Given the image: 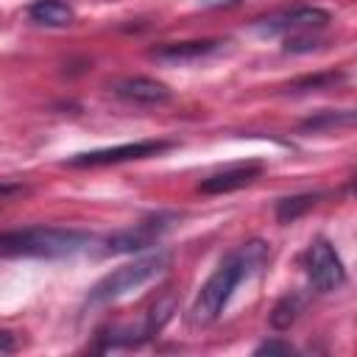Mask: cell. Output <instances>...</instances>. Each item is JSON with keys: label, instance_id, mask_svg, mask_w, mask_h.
<instances>
[{"label": "cell", "instance_id": "obj_18", "mask_svg": "<svg viewBox=\"0 0 357 357\" xmlns=\"http://www.w3.org/2000/svg\"><path fill=\"white\" fill-rule=\"evenodd\" d=\"M290 351H293V346L284 340H268V343L257 346V354H290Z\"/></svg>", "mask_w": 357, "mask_h": 357}, {"label": "cell", "instance_id": "obj_21", "mask_svg": "<svg viewBox=\"0 0 357 357\" xmlns=\"http://www.w3.org/2000/svg\"><path fill=\"white\" fill-rule=\"evenodd\" d=\"M11 190H17V187H14V184H0V195H3V192H11Z\"/></svg>", "mask_w": 357, "mask_h": 357}, {"label": "cell", "instance_id": "obj_12", "mask_svg": "<svg viewBox=\"0 0 357 357\" xmlns=\"http://www.w3.org/2000/svg\"><path fill=\"white\" fill-rule=\"evenodd\" d=\"M176 293L170 290V287H165V293L153 301V307L145 312V321H142V326H145V332H148V337H153L167 321H170V315L176 312Z\"/></svg>", "mask_w": 357, "mask_h": 357}, {"label": "cell", "instance_id": "obj_10", "mask_svg": "<svg viewBox=\"0 0 357 357\" xmlns=\"http://www.w3.org/2000/svg\"><path fill=\"white\" fill-rule=\"evenodd\" d=\"M114 92L126 100H134V103H165L170 100V89L156 81V78H145V75H134V78H126L114 86Z\"/></svg>", "mask_w": 357, "mask_h": 357}, {"label": "cell", "instance_id": "obj_14", "mask_svg": "<svg viewBox=\"0 0 357 357\" xmlns=\"http://www.w3.org/2000/svg\"><path fill=\"white\" fill-rule=\"evenodd\" d=\"M301 296H296V293H287L284 298H279L276 301V307L271 310V326L273 329H290L293 324H296V318H298V312H301Z\"/></svg>", "mask_w": 357, "mask_h": 357}, {"label": "cell", "instance_id": "obj_15", "mask_svg": "<svg viewBox=\"0 0 357 357\" xmlns=\"http://www.w3.org/2000/svg\"><path fill=\"white\" fill-rule=\"evenodd\" d=\"M354 123V112L351 109H343V112H332V109H324L318 112L315 117L304 120L301 128H312V131H324V128H337V126H351Z\"/></svg>", "mask_w": 357, "mask_h": 357}, {"label": "cell", "instance_id": "obj_17", "mask_svg": "<svg viewBox=\"0 0 357 357\" xmlns=\"http://www.w3.org/2000/svg\"><path fill=\"white\" fill-rule=\"evenodd\" d=\"M321 42L315 39V36H301V33H296V36H290L287 42H284V53H310V50H315Z\"/></svg>", "mask_w": 357, "mask_h": 357}, {"label": "cell", "instance_id": "obj_19", "mask_svg": "<svg viewBox=\"0 0 357 357\" xmlns=\"http://www.w3.org/2000/svg\"><path fill=\"white\" fill-rule=\"evenodd\" d=\"M17 349V340L8 329H0V354H11Z\"/></svg>", "mask_w": 357, "mask_h": 357}, {"label": "cell", "instance_id": "obj_7", "mask_svg": "<svg viewBox=\"0 0 357 357\" xmlns=\"http://www.w3.org/2000/svg\"><path fill=\"white\" fill-rule=\"evenodd\" d=\"M332 22V14L326 8H318V6H296L290 11H282L276 17H268V20H259L257 22V31L259 33H301V31H321Z\"/></svg>", "mask_w": 357, "mask_h": 357}, {"label": "cell", "instance_id": "obj_6", "mask_svg": "<svg viewBox=\"0 0 357 357\" xmlns=\"http://www.w3.org/2000/svg\"><path fill=\"white\" fill-rule=\"evenodd\" d=\"M170 215H156V218H148V220H139L134 223L131 229H123V231H114L112 237H106L103 243V251L106 254H131V251H142L148 245H153L170 226Z\"/></svg>", "mask_w": 357, "mask_h": 357}, {"label": "cell", "instance_id": "obj_13", "mask_svg": "<svg viewBox=\"0 0 357 357\" xmlns=\"http://www.w3.org/2000/svg\"><path fill=\"white\" fill-rule=\"evenodd\" d=\"M321 192H301V195H290V198H282L276 204V220L279 223H293L296 218H301L307 209H312L318 204Z\"/></svg>", "mask_w": 357, "mask_h": 357}, {"label": "cell", "instance_id": "obj_5", "mask_svg": "<svg viewBox=\"0 0 357 357\" xmlns=\"http://www.w3.org/2000/svg\"><path fill=\"white\" fill-rule=\"evenodd\" d=\"M307 276L312 282L315 290L321 293H332L346 282V268L340 254L335 251V245L324 237H318L310 248H307Z\"/></svg>", "mask_w": 357, "mask_h": 357}, {"label": "cell", "instance_id": "obj_1", "mask_svg": "<svg viewBox=\"0 0 357 357\" xmlns=\"http://www.w3.org/2000/svg\"><path fill=\"white\" fill-rule=\"evenodd\" d=\"M265 259H268V243H262V240H248L237 251H231L215 268V273L206 279L201 293L195 296L192 310H190V324L192 326H209L212 321H218L220 312L226 310L234 287L243 279H248L251 273H257L265 265Z\"/></svg>", "mask_w": 357, "mask_h": 357}, {"label": "cell", "instance_id": "obj_3", "mask_svg": "<svg viewBox=\"0 0 357 357\" xmlns=\"http://www.w3.org/2000/svg\"><path fill=\"white\" fill-rule=\"evenodd\" d=\"M167 265H170V254H167V251H156V254H148V257L134 259V262H128V265H120L117 271L106 273V276L89 290L86 304H92V307H95V304H109V301H114V298H120V296H126V293H131V290L148 284V282L156 279Z\"/></svg>", "mask_w": 357, "mask_h": 357}, {"label": "cell", "instance_id": "obj_2", "mask_svg": "<svg viewBox=\"0 0 357 357\" xmlns=\"http://www.w3.org/2000/svg\"><path fill=\"white\" fill-rule=\"evenodd\" d=\"M89 243L92 234L61 226H25L0 231V254L8 257H70L84 251Z\"/></svg>", "mask_w": 357, "mask_h": 357}, {"label": "cell", "instance_id": "obj_4", "mask_svg": "<svg viewBox=\"0 0 357 357\" xmlns=\"http://www.w3.org/2000/svg\"><path fill=\"white\" fill-rule=\"evenodd\" d=\"M173 142L167 139H139V142H126L114 148H98V151H84L70 156L64 165L70 167H98V165H117V162H131V159H148L162 151H167Z\"/></svg>", "mask_w": 357, "mask_h": 357}, {"label": "cell", "instance_id": "obj_20", "mask_svg": "<svg viewBox=\"0 0 357 357\" xmlns=\"http://www.w3.org/2000/svg\"><path fill=\"white\" fill-rule=\"evenodd\" d=\"M204 8H234V6H240L243 0H198Z\"/></svg>", "mask_w": 357, "mask_h": 357}, {"label": "cell", "instance_id": "obj_8", "mask_svg": "<svg viewBox=\"0 0 357 357\" xmlns=\"http://www.w3.org/2000/svg\"><path fill=\"white\" fill-rule=\"evenodd\" d=\"M259 176H262V165L259 162H245V165H234V167H226V170H218V173L206 176L198 184V190L206 192V195H220V192H231V190L248 187Z\"/></svg>", "mask_w": 357, "mask_h": 357}, {"label": "cell", "instance_id": "obj_11", "mask_svg": "<svg viewBox=\"0 0 357 357\" xmlns=\"http://www.w3.org/2000/svg\"><path fill=\"white\" fill-rule=\"evenodd\" d=\"M28 14L33 22L47 25V28H64L75 22V11L64 0H36L28 6Z\"/></svg>", "mask_w": 357, "mask_h": 357}, {"label": "cell", "instance_id": "obj_9", "mask_svg": "<svg viewBox=\"0 0 357 357\" xmlns=\"http://www.w3.org/2000/svg\"><path fill=\"white\" fill-rule=\"evenodd\" d=\"M220 45H223V42H218V39L165 42V45H156V47L151 50V56L159 59V61H170V64H176V61H195V59H204V56L215 53Z\"/></svg>", "mask_w": 357, "mask_h": 357}, {"label": "cell", "instance_id": "obj_16", "mask_svg": "<svg viewBox=\"0 0 357 357\" xmlns=\"http://www.w3.org/2000/svg\"><path fill=\"white\" fill-rule=\"evenodd\" d=\"M346 78V73H318V75H304V78H298V81H293V84H287V92H310V89H326V86H332V84H337V81H343Z\"/></svg>", "mask_w": 357, "mask_h": 357}]
</instances>
